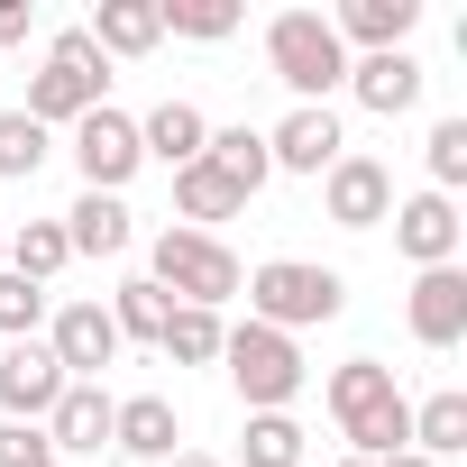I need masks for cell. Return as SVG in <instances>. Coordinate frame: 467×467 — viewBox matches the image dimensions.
I'll return each instance as SVG.
<instances>
[{"instance_id":"1f68e13d","label":"cell","mask_w":467,"mask_h":467,"mask_svg":"<svg viewBox=\"0 0 467 467\" xmlns=\"http://www.w3.org/2000/svg\"><path fill=\"white\" fill-rule=\"evenodd\" d=\"M0 467H56L47 431H37V421H0Z\"/></svg>"},{"instance_id":"8fae6325","label":"cell","mask_w":467,"mask_h":467,"mask_svg":"<svg viewBox=\"0 0 467 467\" xmlns=\"http://www.w3.org/2000/svg\"><path fill=\"white\" fill-rule=\"evenodd\" d=\"M56 394H65V367H56L47 339H10V348H0V412H10V421H47Z\"/></svg>"},{"instance_id":"7c38bea8","label":"cell","mask_w":467,"mask_h":467,"mask_svg":"<svg viewBox=\"0 0 467 467\" xmlns=\"http://www.w3.org/2000/svg\"><path fill=\"white\" fill-rule=\"evenodd\" d=\"M403 321H412L421 348H458V339H467V266H421Z\"/></svg>"},{"instance_id":"ba28073f","label":"cell","mask_w":467,"mask_h":467,"mask_svg":"<svg viewBox=\"0 0 467 467\" xmlns=\"http://www.w3.org/2000/svg\"><path fill=\"white\" fill-rule=\"evenodd\" d=\"M339 156H348V138H339V110H330V101H321V110L294 101V110L266 129V165H275V174H330Z\"/></svg>"},{"instance_id":"2e32d148","label":"cell","mask_w":467,"mask_h":467,"mask_svg":"<svg viewBox=\"0 0 467 467\" xmlns=\"http://www.w3.org/2000/svg\"><path fill=\"white\" fill-rule=\"evenodd\" d=\"M412 28H421V0H339V19H330V37L367 56H394Z\"/></svg>"},{"instance_id":"4dcf8cb0","label":"cell","mask_w":467,"mask_h":467,"mask_svg":"<svg viewBox=\"0 0 467 467\" xmlns=\"http://www.w3.org/2000/svg\"><path fill=\"white\" fill-rule=\"evenodd\" d=\"M467 183V119H440L431 129V192H458Z\"/></svg>"},{"instance_id":"d6986e66","label":"cell","mask_w":467,"mask_h":467,"mask_svg":"<svg viewBox=\"0 0 467 467\" xmlns=\"http://www.w3.org/2000/svg\"><path fill=\"white\" fill-rule=\"evenodd\" d=\"M239 211H248V192L229 183V174H220L211 156L174 174V229H211V220H239Z\"/></svg>"},{"instance_id":"7a4b0ae2","label":"cell","mask_w":467,"mask_h":467,"mask_svg":"<svg viewBox=\"0 0 467 467\" xmlns=\"http://www.w3.org/2000/svg\"><path fill=\"white\" fill-rule=\"evenodd\" d=\"M239 294H248V321H266V330H285V339L348 312V275H339V266H312V257H266Z\"/></svg>"},{"instance_id":"9a60e30c","label":"cell","mask_w":467,"mask_h":467,"mask_svg":"<svg viewBox=\"0 0 467 467\" xmlns=\"http://www.w3.org/2000/svg\"><path fill=\"white\" fill-rule=\"evenodd\" d=\"M110 412H119V394H101V385H65V394H56V412H47L37 431H47V449H56V458H83V449H101V440H110Z\"/></svg>"},{"instance_id":"277c9868","label":"cell","mask_w":467,"mask_h":467,"mask_svg":"<svg viewBox=\"0 0 467 467\" xmlns=\"http://www.w3.org/2000/svg\"><path fill=\"white\" fill-rule=\"evenodd\" d=\"M266 65H275V83H285L303 110H321V101L348 83V47L330 37L321 10H285V19L266 28Z\"/></svg>"},{"instance_id":"ac0fdd59","label":"cell","mask_w":467,"mask_h":467,"mask_svg":"<svg viewBox=\"0 0 467 467\" xmlns=\"http://www.w3.org/2000/svg\"><path fill=\"white\" fill-rule=\"evenodd\" d=\"M138 147H147L165 174H183V165H202V147H211V119H202L192 101H156V110L138 119Z\"/></svg>"},{"instance_id":"8d00e7d4","label":"cell","mask_w":467,"mask_h":467,"mask_svg":"<svg viewBox=\"0 0 467 467\" xmlns=\"http://www.w3.org/2000/svg\"><path fill=\"white\" fill-rule=\"evenodd\" d=\"M56 467H65V458H56Z\"/></svg>"},{"instance_id":"d4e9b609","label":"cell","mask_w":467,"mask_h":467,"mask_svg":"<svg viewBox=\"0 0 467 467\" xmlns=\"http://www.w3.org/2000/svg\"><path fill=\"white\" fill-rule=\"evenodd\" d=\"M101 312H110V330H119V339H147V348H156V339H165V321H174V303H165L147 275H129Z\"/></svg>"},{"instance_id":"ffe728a7","label":"cell","mask_w":467,"mask_h":467,"mask_svg":"<svg viewBox=\"0 0 467 467\" xmlns=\"http://www.w3.org/2000/svg\"><path fill=\"white\" fill-rule=\"evenodd\" d=\"M129 239H138V229H129V202H119V192H83V202L65 211V248H74V257H119Z\"/></svg>"},{"instance_id":"6da1fadb","label":"cell","mask_w":467,"mask_h":467,"mask_svg":"<svg viewBox=\"0 0 467 467\" xmlns=\"http://www.w3.org/2000/svg\"><path fill=\"white\" fill-rule=\"evenodd\" d=\"M330 421H339V440H348V458H394V449H412V403H403V385H394V367L385 358H348V367H330Z\"/></svg>"},{"instance_id":"cb8c5ba5","label":"cell","mask_w":467,"mask_h":467,"mask_svg":"<svg viewBox=\"0 0 467 467\" xmlns=\"http://www.w3.org/2000/svg\"><path fill=\"white\" fill-rule=\"evenodd\" d=\"M202 156H211L229 183H239L248 202H257V192H266V174H275V165H266V129H211V147H202Z\"/></svg>"},{"instance_id":"836d02e7","label":"cell","mask_w":467,"mask_h":467,"mask_svg":"<svg viewBox=\"0 0 467 467\" xmlns=\"http://www.w3.org/2000/svg\"><path fill=\"white\" fill-rule=\"evenodd\" d=\"M165 467H220V458H211V449H174Z\"/></svg>"},{"instance_id":"9c48e42d","label":"cell","mask_w":467,"mask_h":467,"mask_svg":"<svg viewBox=\"0 0 467 467\" xmlns=\"http://www.w3.org/2000/svg\"><path fill=\"white\" fill-rule=\"evenodd\" d=\"M321 211H330L339 229H385V220H394V174H385L376 156H339V165L321 174Z\"/></svg>"},{"instance_id":"5b68a950","label":"cell","mask_w":467,"mask_h":467,"mask_svg":"<svg viewBox=\"0 0 467 467\" xmlns=\"http://www.w3.org/2000/svg\"><path fill=\"white\" fill-rule=\"evenodd\" d=\"M220 367H229V385H239V403L248 412H294V394H303V348L285 339V330H266V321H239L220 339Z\"/></svg>"},{"instance_id":"e575fe53","label":"cell","mask_w":467,"mask_h":467,"mask_svg":"<svg viewBox=\"0 0 467 467\" xmlns=\"http://www.w3.org/2000/svg\"><path fill=\"white\" fill-rule=\"evenodd\" d=\"M376 467H431V458H421V449H394V458H376Z\"/></svg>"},{"instance_id":"5bb4252c","label":"cell","mask_w":467,"mask_h":467,"mask_svg":"<svg viewBox=\"0 0 467 467\" xmlns=\"http://www.w3.org/2000/svg\"><path fill=\"white\" fill-rule=\"evenodd\" d=\"M110 449H119V458H147V467H165V458L183 449V421H174V403H165V394H119V412H110Z\"/></svg>"},{"instance_id":"30bf717a","label":"cell","mask_w":467,"mask_h":467,"mask_svg":"<svg viewBox=\"0 0 467 467\" xmlns=\"http://www.w3.org/2000/svg\"><path fill=\"white\" fill-rule=\"evenodd\" d=\"M47 348H56L65 385H101V367L119 358V330H110V312H101V303H65V312L47 321Z\"/></svg>"},{"instance_id":"d590c367","label":"cell","mask_w":467,"mask_h":467,"mask_svg":"<svg viewBox=\"0 0 467 467\" xmlns=\"http://www.w3.org/2000/svg\"><path fill=\"white\" fill-rule=\"evenodd\" d=\"M339 467H367V458H339Z\"/></svg>"},{"instance_id":"f546056e","label":"cell","mask_w":467,"mask_h":467,"mask_svg":"<svg viewBox=\"0 0 467 467\" xmlns=\"http://www.w3.org/2000/svg\"><path fill=\"white\" fill-rule=\"evenodd\" d=\"M47 165V129L28 110H0V174H37Z\"/></svg>"},{"instance_id":"8992f818","label":"cell","mask_w":467,"mask_h":467,"mask_svg":"<svg viewBox=\"0 0 467 467\" xmlns=\"http://www.w3.org/2000/svg\"><path fill=\"white\" fill-rule=\"evenodd\" d=\"M101 83H110V56H101L83 28H65V37L47 47V65L28 74V119H37V129H56V119L74 129L83 110H101Z\"/></svg>"},{"instance_id":"484cf974","label":"cell","mask_w":467,"mask_h":467,"mask_svg":"<svg viewBox=\"0 0 467 467\" xmlns=\"http://www.w3.org/2000/svg\"><path fill=\"white\" fill-rule=\"evenodd\" d=\"M220 339H229V321L220 312H192V303H174V321H165V358L174 367H220Z\"/></svg>"},{"instance_id":"7402d4cb","label":"cell","mask_w":467,"mask_h":467,"mask_svg":"<svg viewBox=\"0 0 467 467\" xmlns=\"http://www.w3.org/2000/svg\"><path fill=\"white\" fill-rule=\"evenodd\" d=\"M0 266H10V275H28V285H56V275L74 266L65 220H28V229H10V239H0Z\"/></svg>"},{"instance_id":"f1b7e54d","label":"cell","mask_w":467,"mask_h":467,"mask_svg":"<svg viewBox=\"0 0 467 467\" xmlns=\"http://www.w3.org/2000/svg\"><path fill=\"white\" fill-rule=\"evenodd\" d=\"M37 321H47V285L0 266V339H37Z\"/></svg>"},{"instance_id":"4316f807","label":"cell","mask_w":467,"mask_h":467,"mask_svg":"<svg viewBox=\"0 0 467 467\" xmlns=\"http://www.w3.org/2000/svg\"><path fill=\"white\" fill-rule=\"evenodd\" d=\"M294 458H303V421H294V412H248L239 467H294Z\"/></svg>"},{"instance_id":"3957f363","label":"cell","mask_w":467,"mask_h":467,"mask_svg":"<svg viewBox=\"0 0 467 467\" xmlns=\"http://www.w3.org/2000/svg\"><path fill=\"white\" fill-rule=\"evenodd\" d=\"M147 285H156L165 303L220 312V303H239L248 266L229 257V239H220V229H156V266H147Z\"/></svg>"},{"instance_id":"4fadbf2b","label":"cell","mask_w":467,"mask_h":467,"mask_svg":"<svg viewBox=\"0 0 467 467\" xmlns=\"http://www.w3.org/2000/svg\"><path fill=\"white\" fill-rule=\"evenodd\" d=\"M458 239H467V220H458L449 192H412V202H394V248H403L412 266H458Z\"/></svg>"},{"instance_id":"e0dca14e","label":"cell","mask_w":467,"mask_h":467,"mask_svg":"<svg viewBox=\"0 0 467 467\" xmlns=\"http://www.w3.org/2000/svg\"><path fill=\"white\" fill-rule=\"evenodd\" d=\"M348 92H358L376 119L412 110V101H421V65H412V47H394V56H348Z\"/></svg>"},{"instance_id":"603a6c76","label":"cell","mask_w":467,"mask_h":467,"mask_svg":"<svg viewBox=\"0 0 467 467\" xmlns=\"http://www.w3.org/2000/svg\"><path fill=\"white\" fill-rule=\"evenodd\" d=\"M412 449H421L431 467H440L449 449H467V394H458V385H440L431 403H412Z\"/></svg>"},{"instance_id":"d6a6232c","label":"cell","mask_w":467,"mask_h":467,"mask_svg":"<svg viewBox=\"0 0 467 467\" xmlns=\"http://www.w3.org/2000/svg\"><path fill=\"white\" fill-rule=\"evenodd\" d=\"M28 19H37V0H0V47H19Z\"/></svg>"},{"instance_id":"83f0119b","label":"cell","mask_w":467,"mask_h":467,"mask_svg":"<svg viewBox=\"0 0 467 467\" xmlns=\"http://www.w3.org/2000/svg\"><path fill=\"white\" fill-rule=\"evenodd\" d=\"M165 28H174V37H202V47H220L229 28H239V0H165Z\"/></svg>"},{"instance_id":"52a82bcc","label":"cell","mask_w":467,"mask_h":467,"mask_svg":"<svg viewBox=\"0 0 467 467\" xmlns=\"http://www.w3.org/2000/svg\"><path fill=\"white\" fill-rule=\"evenodd\" d=\"M74 165H83V192H119L138 165H147V147H138V119L129 110H83L74 119Z\"/></svg>"},{"instance_id":"44dd1931","label":"cell","mask_w":467,"mask_h":467,"mask_svg":"<svg viewBox=\"0 0 467 467\" xmlns=\"http://www.w3.org/2000/svg\"><path fill=\"white\" fill-rule=\"evenodd\" d=\"M83 37H92L101 56H147V47L165 37V0H101Z\"/></svg>"}]
</instances>
